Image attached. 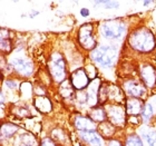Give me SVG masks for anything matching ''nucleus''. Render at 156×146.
Wrapping results in <instances>:
<instances>
[{"label":"nucleus","instance_id":"21","mask_svg":"<svg viewBox=\"0 0 156 146\" xmlns=\"http://www.w3.org/2000/svg\"><path fill=\"white\" fill-rule=\"evenodd\" d=\"M142 118H143L145 122H148V120L152 118L153 116V107L151 104H145V107L143 109V113H142Z\"/></svg>","mask_w":156,"mask_h":146},{"label":"nucleus","instance_id":"25","mask_svg":"<svg viewBox=\"0 0 156 146\" xmlns=\"http://www.w3.org/2000/svg\"><path fill=\"white\" fill-rule=\"evenodd\" d=\"M40 146H57V144L51 140V138H49V137H46L44 140L41 141V143H40Z\"/></svg>","mask_w":156,"mask_h":146},{"label":"nucleus","instance_id":"5","mask_svg":"<svg viewBox=\"0 0 156 146\" xmlns=\"http://www.w3.org/2000/svg\"><path fill=\"white\" fill-rule=\"evenodd\" d=\"M124 33V23L119 20H108L101 25V34L107 39H118Z\"/></svg>","mask_w":156,"mask_h":146},{"label":"nucleus","instance_id":"4","mask_svg":"<svg viewBox=\"0 0 156 146\" xmlns=\"http://www.w3.org/2000/svg\"><path fill=\"white\" fill-rule=\"evenodd\" d=\"M78 41L79 45L86 50H91L97 45V40L94 36V27L91 23H86L78 30Z\"/></svg>","mask_w":156,"mask_h":146},{"label":"nucleus","instance_id":"28","mask_svg":"<svg viewBox=\"0 0 156 146\" xmlns=\"http://www.w3.org/2000/svg\"><path fill=\"white\" fill-rule=\"evenodd\" d=\"M80 13L83 17H87L88 15H89V11H88V9H86V8H83V9L80 10Z\"/></svg>","mask_w":156,"mask_h":146},{"label":"nucleus","instance_id":"7","mask_svg":"<svg viewBox=\"0 0 156 146\" xmlns=\"http://www.w3.org/2000/svg\"><path fill=\"white\" fill-rule=\"evenodd\" d=\"M123 91L128 98H142L146 94V86L142 80L128 79L123 84Z\"/></svg>","mask_w":156,"mask_h":146},{"label":"nucleus","instance_id":"29","mask_svg":"<svg viewBox=\"0 0 156 146\" xmlns=\"http://www.w3.org/2000/svg\"><path fill=\"white\" fill-rule=\"evenodd\" d=\"M18 146H34V145H30V144H26V143H21V142H20V144Z\"/></svg>","mask_w":156,"mask_h":146},{"label":"nucleus","instance_id":"19","mask_svg":"<svg viewBox=\"0 0 156 146\" xmlns=\"http://www.w3.org/2000/svg\"><path fill=\"white\" fill-rule=\"evenodd\" d=\"M125 146H143V142L138 135L129 134L125 140Z\"/></svg>","mask_w":156,"mask_h":146},{"label":"nucleus","instance_id":"24","mask_svg":"<svg viewBox=\"0 0 156 146\" xmlns=\"http://www.w3.org/2000/svg\"><path fill=\"white\" fill-rule=\"evenodd\" d=\"M1 52H11V44L9 39L1 38Z\"/></svg>","mask_w":156,"mask_h":146},{"label":"nucleus","instance_id":"27","mask_svg":"<svg viewBox=\"0 0 156 146\" xmlns=\"http://www.w3.org/2000/svg\"><path fill=\"white\" fill-rule=\"evenodd\" d=\"M106 146H123L122 143H120L119 141H116V140H111L109 142L107 143Z\"/></svg>","mask_w":156,"mask_h":146},{"label":"nucleus","instance_id":"8","mask_svg":"<svg viewBox=\"0 0 156 146\" xmlns=\"http://www.w3.org/2000/svg\"><path fill=\"white\" fill-rule=\"evenodd\" d=\"M69 81H70L72 86L75 89H77V91H84L85 88L89 85L90 79H89V76H88V73L85 69L80 68L73 73Z\"/></svg>","mask_w":156,"mask_h":146},{"label":"nucleus","instance_id":"12","mask_svg":"<svg viewBox=\"0 0 156 146\" xmlns=\"http://www.w3.org/2000/svg\"><path fill=\"white\" fill-rule=\"evenodd\" d=\"M78 136L84 141L88 146H103L101 138L97 130H80Z\"/></svg>","mask_w":156,"mask_h":146},{"label":"nucleus","instance_id":"15","mask_svg":"<svg viewBox=\"0 0 156 146\" xmlns=\"http://www.w3.org/2000/svg\"><path fill=\"white\" fill-rule=\"evenodd\" d=\"M89 118L94 122H97V123L105 122L107 119V114H106L105 107H99V106L91 107V109L89 110Z\"/></svg>","mask_w":156,"mask_h":146},{"label":"nucleus","instance_id":"9","mask_svg":"<svg viewBox=\"0 0 156 146\" xmlns=\"http://www.w3.org/2000/svg\"><path fill=\"white\" fill-rule=\"evenodd\" d=\"M140 80L146 87H154L156 84V70L150 64L142 65L140 68Z\"/></svg>","mask_w":156,"mask_h":146},{"label":"nucleus","instance_id":"10","mask_svg":"<svg viewBox=\"0 0 156 146\" xmlns=\"http://www.w3.org/2000/svg\"><path fill=\"white\" fill-rule=\"evenodd\" d=\"M11 66L15 72L23 76H30L34 73L33 62L23 58H13L11 60Z\"/></svg>","mask_w":156,"mask_h":146},{"label":"nucleus","instance_id":"13","mask_svg":"<svg viewBox=\"0 0 156 146\" xmlns=\"http://www.w3.org/2000/svg\"><path fill=\"white\" fill-rule=\"evenodd\" d=\"M74 125L79 130H96L97 126L94 120H91L89 117L77 116L74 120Z\"/></svg>","mask_w":156,"mask_h":146},{"label":"nucleus","instance_id":"11","mask_svg":"<svg viewBox=\"0 0 156 146\" xmlns=\"http://www.w3.org/2000/svg\"><path fill=\"white\" fill-rule=\"evenodd\" d=\"M126 114L128 116L136 117L142 115L145 107V103L140 98H127L126 99Z\"/></svg>","mask_w":156,"mask_h":146},{"label":"nucleus","instance_id":"6","mask_svg":"<svg viewBox=\"0 0 156 146\" xmlns=\"http://www.w3.org/2000/svg\"><path fill=\"white\" fill-rule=\"evenodd\" d=\"M107 114V119L109 123H112L115 127L124 126L126 122V109H124L120 105H108L105 108Z\"/></svg>","mask_w":156,"mask_h":146},{"label":"nucleus","instance_id":"22","mask_svg":"<svg viewBox=\"0 0 156 146\" xmlns=\"http://www.w3.org/2000/svg\"><path fill=\"white\" fill-rule=\"evenodd\" d=\"M76 98H77V101L81 104H86L89 101V93L84 91H78L77 95H76Z\"/></svg>","mask_w":156,"mask_h":146},{"label":"nucleus","instance_id":"26","mask_svg":"<svg viewBox=\"0 0 156 146\" xmlns=\"http://www.w3.org/2000/svg\"><path fill=\"white\" fill-rule=\"evenodd\" d=\"M5 84H6L7 87H9L10 89H16V88L18 87L17 81L16 80H11V79H7V80L5 81Z\"/></svg>","mask_w":156,"mask_h":146},{"label":"nucleus","instance_id":"16","mask_svg":"<svg viewBox=\"0 0 156 146\" xmlns=\"http://www.w3.org/2000/svg\"><path fill=\"white\" fill-rule=\"evenodd\" d=\"M97 132L106 138H111L115 134V126L109 122H103L97 126Z\"/></svg>","mask_w":156,"mask_h":146},{"label":"nucleus","instance_id":"1","mask_svg":"<svg viewBox=\"0 0 156 146\" xmlns=\"http://www.w3.org/2000/svg\"><path fill=\"white\" fill-rule=\"evenodd\" d=\"M128 44L134 50L140 52H150L156 46L153 33L147 28H138L130 34Z\"/></svg>","mask_w":156,"mask_h":146},{"label":"nucleus","instance_id":"23","mask_svg":"<svg viewBox=\"0 0 156 146\" xmlns=\"http://www.w3.org/2000/svg\"><path fill=\"white\" fill-rule=\"evenodd\" d=\"M94 5H104L106 8L111 9V8H118L119 2H117V1H96L94 2Z\"/></svg>","mask_w":156,"mask_h":146},{"label":"nucleus","instance_id":"17","mask_svg":"<svg viewBox=\"0 0 156 146\" xmlns=\"http://www.w3.org/2000/svg\"><path fill=\"white\" fill-rule=\"evenodd\" d=\"M140 135L150 146H156V130L150 127H143L140 130Z\"/></svg>","mask_w":156,"mask_h":146},{"label":"nucleus","instance_id":"18","mask_svg":"<svg viewBox=\"0 0 156 146\" xmlns=\"http://www.w3.org/2000/svg\"><path fill=\"white\" fill-rule=\"evenodd\" d=\"M18 130V126L11 123H3L1 126V138H9L13 136Z\"/></svg>","mask_w":156,"mask_h":146},{"label":"nucleus","instance_id":"20","mask_svg":"<svg viewBox=\"0 0 156 146\" xmlns=\"http://www.w3.org/2000/svg\"><path fill=\"white\" fill-rule=\"evenodd\" d=\"M73 86L69 81V84L67 81H64L62 84V88H60V94L62 95V97L68 98V97H73L74 96V89H73Z\"/></svg>","mask_w":156,"mask_h":146},{"label":"nucleus","instance_id":"3","mask_svg":"<svg viewBox=\"0 0 156 146\" xmlns=\"http://www.w3.org/2000/svg\"><path fill=\"white\" fill-rule=\"evenodd\" d=\"M48 68L54 80L58 83H64L66 78V62L59 52H55L50 56Z\"/></svg>","mask_w":156,"mask_h":146},{"label":"nucleus","instance_id":"14","mask_svg":"<svg viewBox=\"0 0 156 146\" xmlns=\"http://www.w3.org/2000/svg\"><path fill=\"white\" fill-rule=\"evenodd\" d=\"M34 104H35V107L40 112V113L47 114L51 110V101L48 97L46 96H37L34 101Z\"/></svg>","mask_w":156,"mask_h":146},{"label":"nucleus","instance_id":"2","mask_svg":"<svg viewBox=\"0 0 156 146\" xmlns=\"http://www.w3.org/2000/svg\"><path fill=\"white\" fill-rule=\"evenodd\" d=\"M117 56V49L114 46L104 45L99 46L91 52V58L94 62L101 65L103 67H111L114 65Z\"/></svg>","mask_w":156,"mask_h":146},{"label":"nucleus","instance_id":"30","mask_svg":"<svg viewBox=\"0 0 156 146\" xmlns=\"http://www.w3.org/2000/svg\"><path fill=\"white\" fill-rule=\"evenodd\" d=\"M150 3H152V1H145V2H144V5H145V6H147V5H150Z\"/></svg>","mask_w":156,"mask_h":146}]
</instances>
